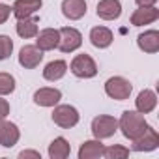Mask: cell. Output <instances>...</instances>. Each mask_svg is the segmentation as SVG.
<instances>
[{
    "label": "cell",
    "instance_id": "obj_1",
    "mask_svg": "<svg viewBox=\"0 0 159 159\" xmlns=\"http://www.w3.org/2000/svg\"><path fill=\"white\" fill-rule=\"evenodd\" d=\"M146 127H148V122L144 114H140L139 111H124L118 120V129L122 131V135L127 140L139 139L146 131Z\"/></svg>",
    "mask_w": 159,
    "mask_h": 159
},
{
    "label": "cell",
    "instance_id": "obj_2",
    "mask_svg": "<svg viewBox=\"0 0 159 159\" xmlns=\"http://www.w3.org/2000/svg\"><path fill=\"white\" fill-rule=\"evenodd\" d=\"M67 69L77 77V79H94L98 75V64L96 60L86 54V52H81V54H75L71 64L67 66Z\"/></svg>",
    "mask_w": 159,
    "mask_h": 159
},
{
    "label": "cell",
    "instance_id": "obj_3",
    "mask_svg": "<svg viewBox=\"0 0 159 159\" xmlns=\"http://www.w3.org/2000/svg\"><path fill=\"white\" fill-rule=\"evenodd\" d=\"M131 92H133L131 81L125 79V77H122V75H114V77H111V79L105 81V94L111 99H114V101H125V99H129Z\"/></svg>",
    "mask_w": 159,
    "mask_h": 159
},
{
    "label": "cell",
    "instance_id": "obj_4",
    "mask_svg": "<svg viewBox=\"0 0 159 159\" xmlns=\"http://www.w3.org/2000/svg\"><path fill=\"white\" fill-rule=\"evenodd\" d=\"M90 131H92L94 139H99V140L111 139L118 131V120L114 116H111V114H99V116H96L92 120Z\"/></svg>",
    "mask_w": 159,
    "mask_h": 159
},
{
    "label": "cell",
    "instance_id": "obj_5",
    "mask_svg": "<svg viewBox=\"0 0 159 159\" xmlns=\"http://www.w3.org/2000/svg\"><path fill=\"white\" fill-rule=\"evenodd\" d=\"M52 109L54 111H52V116L51 118L62 129H71V127H75L79 124V120H81V114H79L77 107H73V105H60L58 103Z\"/></svg>",
    "mask_w": 159,
    "mask_h": 159
},
{
    "label": "cell",
    "instance_id": "obj_6",
    "mask_svg": "<svg viewBox=\"0 0 159 159\" xmlns=\"http://www.w3.org/2000/svg\"><path fill=\"white\" fill-rule=\"evenodd\" d=\"M58 32H60L58 49L62 52L67 54V52H75V51L81 49V45H83V34L79 32L77 28H73V26H62Z\"/></svg>",
    "mask_w": 159,
    "mask_h": 159
},
{
    "label": "cell",
    "instance_id": "obj_7",
    "mask_svg": "<svg viewBox=\"0 0 159 159\" xmlns=\"http://www.w3.org/2000/svg\"><path fill=\"white\" fill-rule=\"evenodd\" d=\"M19 66L25 69H36L41 62H43V51H39L34 45H23L19 51Z\"/></svg>",
    "mask_w": 159,
    "mask_h": 159
},
{
    "label": "cell",
    "instance_id": "obj_8",
    "mask_svg": "<svg viewBox=\"0 0 159 159\" xmlns=\"http://www.w3.org/2000/svg\"><path fill=\"white\" fill-rule=\"evenodd\" d=\"M34 103L38 107H43V109H51L54 105L60 103L62 99V92L58 88H52V86H43V88H38L32 96Z\"/></svg>",
    "mask_w": 159,
    "mask_h": 159
},
{
    "label": "cell",
    "instance_id": "obj_9",
    "mask_svg": "<svg viewBox=\"0 0 159 159\" xmlns=\"http://www.w3.org/2000/svg\"><path fill=\"white\" fill-rule=\"evenodd\" d=\"M131 142H133V152H153L159 148V133L148 124L146 131Z\"/></svg>",
    "mask_w": 159,
    "mask_h": 159
},
{
    "label": "cell",
    "instance_id": "obj_10",
    "mask_svg": "<svg viewBox=\"0 0 159 159\" xmlns=\"http://www.w3.org/2000/svg\"><path fill=\"white\" fill-rule=\"evenodd\" d=\"M21 139V129L17 124L10 122L8 118L0 120V146L2 148H13Z\"/></svg>",
    "mask_w": 159,
    "mask_h": 159
},
{
    "label": "cell",
    "instance_id": "obj_11",
    "mask_svg": "<svg viewBox=\"0 0 159 159\" xmlns=\"http://www.w3.org/2000/svg\"><path fill=\"white\" fill-rule=\"evenodd\" d=\"M62 15L69 21H81L86 11H88V4L86 0H62Z\"/></svg>",
    "mask_w": 159,
    "mask_h": 159
},
{
    "label": "cell",
    "instance_id": "obj_12",
    "mask_svg": "<svg viewBox=\"0 0 159 159\" xmlns=\"http://www.w3.org/2000/svg\"><path fill=\"white\" fill-rule=\"evenodd\" d=\"M60 43V32L58 28H43L36 34V47L43 52L58 49Z\"/></svg>",
    "mask_w": 159,
    "mask_h": 159
},
{
    "label": "cell",
    "instance_id": "obj_13",
    "mask_svg": "<svg viewBox=\"0 0 159 159\" xmlns=\"http://www.w3.org/2000/svg\"><path fill=\"white\" fill-rule=\"evenodd\" d=\"M96 15L103 21H116L122 15V2L120 0H99L96 6Z\"/></svg>",
    "mask_w": 159,
    "mask_h": 159
},
{
    "label": "cell",
    "instance_id": "obj_14",
    "mask_svg": "<svg viewBox=\"0 0 159 159\" xmlns=\"http://www.w3.org/2000/svg\"><path fill=\"white\" fill-rule=\"evenodd\" d=\"M137 47L146 54H155L159 51V30H144L137 36Z\"/></svg>",
    "mask_w": 159,
    "mask_h": 159
},
{
    "label": "cell",
    "instance_id": "obj_15",
    "mask_svg": "<svg viewBox=\"0 0 159 159\" xmlns=\"http://www.w3.org/2000/svg\"><path fill=\"white\" fill-rule=\"evenodd\" d=\"M41 6H43V0H15L11 6V15H15L17 19L32 17L41 10Z\"/></svg>",
    "mask_w": 159,
    "mask_h": 159
},
{
    "label": "cell",
    "instance_id": "obj_16",
    "mask_svg": "<svg viewBox=\"0 0 159 159\" xmlns=\"http://www.w3.org/2000/svg\"><path fill=\"white\" fill-rule=\"evenodd\" d=\"M155 109H157V94L150 88L140 90L135 99V111H139L140 114H150Z\"/></svg>",
    "mask_w": 159,
    "mask_h": 159
},
{
    "label": "cell",
    "instance_id": "obj_17",
    "mask_svg": "<svg viewBox=\"0 0 159 159\" xmlns=\"http://www.w3.org/2000/svg\"><path fill=\"white\" fill-rule=\"evenodd\" d=\"M159 19V10L157 6H150V8H137L133 13H131V25L133 26H146V25H152Z\"/></svg>",
    "mask_w": 159,
    "mask_h": 159
},
{
    "label": "cell",
    "instance_id": "obj_18",
    "mask_svg": "<svg viewBox=\"0 0 159 159\" xmlns=\"http://www.w3.org/2000/svg\"><path fill=\"white\" fill-rule=\"evenodd\" d=\"M103 150H105V144L99 139H90L81 144V148L77 152V157L79 159H99V157H103Z\"/></svg>",
    "mask_w": 159,
    "mask_h": 159
},
{
    "label": "cell",
    "instance_id": "obj_19",
    "mask_svg": "<svg viewBox=\"0 0 159 159\" xmlns=\"http://www.w3.org/2000/svg\"><path fill=\"white\" fill-rule=\"evenodd\" d=\"M114 41V34L107 26H94L90 30V43L96 49H109Z\"/></svg>",
    "mask_w": 159,
    "mask_h": 159
},
{
    "label": "cell",
    "instance_id": "obj_20",
    "mask_svg": "<svg viewBox=\"0 0 159 159\" xmlns=\"http://www.w3.org/2000/svg\"><path fill=\"white\" fill-rule=\"evenodd\" d=\"M39 19L38 17H25V19H17V25H15V32L19 38L23 39H30V38H36V34L39 32Z\"/></svg>",
    "mask_w": 159,
    "mask_h": 159
},
{
    "label": "cell",
    "instance_id": "obj_21",
    "mask_svg": "<svg viewBox=\"0 0 159 159\" xmlns=\"http://www.w3.org/2000/svg\"><path fill=\"white\" fill-rule=\"evenodd\" d=\"M67 73V62L66 60H51L43 67V79L49 83H56Z\"/></svg>",
    "mask_w": 159,
    "mask_h": 159
},
{
    "label": "cell",
    "instance_id": "obj_22",
    "mask_svg": "<svg viewBox=\"0 0 159 159\" xmlns=\"http://www.w3.org/2000/svg\"><path fill=\"white\" fill-rule=\"evenodd\" d=\"M47 153H49L51 159H66L71 153V144L67 142L66 137H56V139L51 140Z\"/></svg>",
    "mask_w": 159,
    "mask_h": 159
},
{
    "label": "cell",
    "instance_id": "obj_23",
    "mask_svg": "<svg viewBox=\"0 0 159 159\" xmlns=\"http://www.w3.org/2000/svg\"><path fill=\"white\" fill-rule=\"evenodd\" d=\"M17 81L15 77L8 71H0V96H10L15 92Z\"/></svg>",
    "mask_w": 159,
    "mask_h": 159
},
{
    "label": "cell",
    "instance_id": "obj_24",
    "mask_svg": "<svg viewBox=\"0 0 159 159\" xmlns=\"http://www.w3.org/2000/svg\"><path fill=\"white\" fill-rule=\"evenodd\" d=\"M129 148L122 146V144H112V146H105L103 150V157L105 159H125L129 157Z\"/></svg>",
    "mask_w": 159,
    "mask_h": 159
},
{
    "label": "cell",
    "instance_id": "obj_25",
    "mask_svg": "<svg viewBox=\"0 0 159 159\" xmlns=\"http://www.w3.org/2000/svg\"><path fill=\"white\" fill-rule=\"evenodd\" d=\"M13 52V39L6 34H0V62L8 60Z\"/></svg>",
    "mask_w": 159,
    "mask_h": 159
},
{
    "label": "cell",
    "instance_id": "obj_26",
    "mask_svg": "<svg viewBox=\"0 0 159 159\" xmlns=\"http://www.w3.org/2000/svg\"><path fill=\"white\" fill-rule=\"evenodd\" d=\"M11 112V107H10V101L4 99V96H0V120H4L8 118Z\"/></svg>",
    "mask_w": 159,
    "mask_h": 159
},
{
    "label": "cell",
    "instance_id": "obj_27",
    "mask_svg": "<svg viewBox=\"0 0 159 159\" xmlns=\"http://www.w3.org/2000/svg\"><path fill=\"white\" fill-rule=\"evenodd\" d=\"M10 15H11V6L0 2V25H4L10 19Z\"/></svg>",
    "mask_w": 159,
    "mask_h": 159
},
{
    "label": "cell",
    "instance_id": "obj_28",
    "mask_svg": "<svg viewBox=\"0 0 159 159\" xmlns=\"http://www.w3.org/2000/svg\"><path fill=\"white\" fill-rule=\"evenodd\" d=\"M19 159H41V153L36 150H23L19 153Z\"/></svg>",
    "mask_w": 159,
    "mask_h": 159
},
{
    "label": "cell",
    "instance_id": "obj_29",
    "mask_svg": "<svg viewBox=\"0 0 159 159\" xmlns=\"http://www.w3.org/2000/svg\"><path fill=\"white\" fill-rule=\"evenodd\" d=\"M157 2L159 0H135V4L139 6V8H150V6H157Z\"/></svg>",
    "mask_w": 159,
    "mask_h": 159
}]
</instances>
